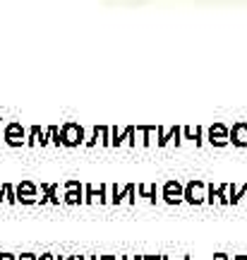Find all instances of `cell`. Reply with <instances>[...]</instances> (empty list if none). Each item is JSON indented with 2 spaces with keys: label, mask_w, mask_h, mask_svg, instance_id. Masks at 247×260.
Returning a JSON list of instances; mask_svg holds the SVG:
<instances>
[{
  "label": "cell",
  "mask_w": 247,
  "mask_h": 260,
  "mask_svg": "<svg viewBox=\"0 0 247 260\" xmlns=\"http://www.w3.org/2000/svg\"><path fill=\"white\" fill-rule=\"evenodd\" d=\"M161 198H163V203H168V205L185 203V186L178 178H168L163 183V188H161Z\"/></svg>",
  "instance_id": "obj_1"
},
{
  "label": "cell",
  "mask_w": 247,
  "mask_h": 260,
  "mask_svg": "<svg viewBox=\"0 0 247 260\" xmlns=\"http://www.w3.org/2000/svg\"><path fill=\"white\" fill-rule=\"evenodd\" d=\"M185 203L187 205L207 203V183L201 178H192L190 183H185Z\"/></svg>",
  "instance_id": "obj_2"
},
{
  "label": "cell",
  "mask_w": 247,
  "mask_h": 260,
  "mask_svg": "<svg viewBox=\"0 0 247 260\" xmlns=\"http://www.w3.org/2000/svg\"><path fill=\"white\" fill-rule=\"evenodd\" d=\"M15 190H17V203L19 205H36L38 203V186L34 183V181H19L17 186H15Z\"/></svg>",
  "instance_id": "obj_3"
},
{
  "label": "cell",
  "mask_w": 247,
  "mask_h": 260,
  "mask_svg": "<svg viewBox=\"0 0 247 260\" xmlns=\"http://www.w3.org/2000/svg\"><path fill=\"white\" fill-rule=\"evenodd\" d=\"M65 195H63V203L65 205H84V186L72 178V181H65Z\"/></svg>",
  "instance_id": "obj_4"
},
{
  "label": "cell",
  "mask_w": 247,
  "mask_h": 260,
  "mask_svg": "<svg viewBox=\"0 0 247 260\" xmlns=\"http://www.w3.org/2000/svg\"><path fill=\"white\" fill-rule=\"evenodd\" d=\"M60 138H63V145L65 147H77L84 142V130L74 123H67L63 130H60Z\"/></svg>",
  "instance_id": "obj_5"
},
{
  "label": "cell",
  "mask_w": 247,
  "mask_h": 260,
  "mask_svg": "<svg viewBox=\"0 0 247 260\" xmlns=\"http://www.w3.org/2000/svg\"><path fill=\"white\" fill-rule=\"evenodd\" d=\"M207 203L214 205H230V183H223V186L214 188V186H207Z\"/></svg>",
  "instance_id": "obj_6"
},
{
  "label": "cell",
  "mask_w": 247,
  "mask_h": 260,
  "mask_svg": "<svg viewBox=\"0 0 247 260\" xmlns=\"http://www.w3.org/2000/svg\"><path fill=\"white\" fill-rule=\"evenodd\" d=\"M92 203H101L106 205L110 203V195H108V186H99V190L94 186H84V205H92Z\"/></svg>",
  "instance_id": "obj_7"
},
{
  "label": "cell",
  "mask_w": 247,
  "mask_h": 260,
  "mask_svg": "<svg viewBox=\"0 0 247 260\" xmlns=\"http://www.w3.org/2000/svg\"><path fill=\"white\" fill-rule=\"evenodd\" d=\"M135 193H137L135 183H128L122 190H118V186H113L110 188V205H120V203H125V200L130 205H135Z\"/></svg>",
  "instance_id": "obj_8"
},
{
  "label": "cell",
  "mask_w": 247,
  "mask_h": 260,
  "mask_svg": "<svg viewBox=\"0 0 247 260\" xmlns=\"http://www.w3.org/2000/svg\"><path fill=\"white\" fill-rule=\"evenodd\" d=\"M58 190H60V186L58 183H41V198H38V203L41 205H60V198H58Z\"/></svg>",
  "instance_id": "obj_9"
},
{
  "label": "cell",
  "mask_w": 247,
  "mask_h": 260,
  "mask_svg": "<svg viewBox=\"0 0 247 260\" xmlns=\"http://www.w3.org/2000/svg\"><path fill=\"white\" fill-rule=\"evenodd\" d=\"M5 142H8L10 147H22V142H24V130H22V125L10 123L8 130H5Z\"/></svg>",
  "instance_id": "obj_10"
},
{
  "label": "cell",
  "mask_w": 247,
  "mask_h": 260,
  "mask_svg": "<svg viewBox=\"0 0 247 260\" xmlns=\"http://www.w3.org/2000/svg\"><path fill=\"white\" fill-rule=\"evenodd\" d=\"M209 142L211 145H216V147H223L228 140H226V128H221V125H216V128H211L209 133Z\"/></svg>",
  "instance_id": "obj_11"
},
{
  "label": "cell",
  "mask_w": 247,
  "mask_h": 260,
  "mask_svg": "<svg viewBox=\"0 0 247 260\" xmlns=\"http://www.w3.org/2000/svg\"><path fill=\"white\" fill-rule=\"evenodd\" d=\"M137 193L142 195V198H147L149 203H156V183H139L137 186Z\"/></svg>",
  "instance_id": "obj_12"
},
{
  "label": "cell",
  "mask_w": 247,
  "mask_h": 260,
  "mask_svg": "<svg viewBox=\"0 0 247 260\" xmlns=\"http://www.w3.org/2000/svg\"><path fill=\"white\" fill-rule=\"evenodd\" d=\"M233 145H238V147L247 145V125H235V130H233Z\"/></svg>",
  "instance_id": "obj_13"
},
{
  "label": "cell",
  "mask_w": 247,
  "mask_h": 260,
  "mask_svg": "<svg viewBox=\"0 0 247 260\" xmlns=\"http://www.w3.org/2000/svg\"><path fill=\"white\" fill-rule=\"evenodd\" d=\"M242 198L247 200V183L240 186V190H235V186H230V205H238Z\"/></svg>",
  "instance_id": "obj_14"
},
{
  "label": "cell",
  "mask_w": 247,
  "mask_h": 260,
  "mask_svg": "<svg viewBox=\"0 0 247 260\" xmlns=\"http://www.w3.org/2000/svg\"><path fill=\"white\" fill-rule=\"evenodd\" d=\"M3 193H5V203L8 205H17V190L12 183H3Z\"/></svg>",
  "instance_id": "obj_15"
},
{
  "label": "cell",
  "mask_w": 247,
  "mask_h": 260,
  "mask_svg": "<svg viewBox=\"0 0 247 260\" xmlns=\"http://www.w3.org/2000/svg\"><path fill=\"white\" fill-rule=\"evenodd\" d=\"M99 133H101V142H103V145H110V130L108 128H99Z\"/></svg>",
  "instance_id": "obj_16"
},
{
  "label": "cell",
  "mask_w": 247,
  "mask_h": 260,
  "mask_svg": "<svg viewBox=\"0 0 247 260\" xmlns=\"http://www.w3.org/2000/svg\"><path fill=\"white\" fill-rule=\"evenodd\" d=\"M17 260H38V255L36 253H19Z\"/></svg>",
  "instance_id": "obj_17"
},
{
  "label": "cell",
  "mask_w": 247,
  "mask_h": 260,
  "mask_svg": "<svg viewBox=\"0 0 247 260\" xmlns=\"http://www.w3.org/2000/svg\"><path fill=\"white\" fill-rule=\"evenodd\" d=\"M0 260H17L15 253H0Z\"/></svg>",
  "instance_id": "obj_18"
},
{
  "label": "cell",
  "mask_w": 247,
  "mask_h": 260,
  "mask_svg": "<svg viewBox=\"0 0 247 260\" xmlns=\"http://www.w3.org/2000/svg\"><path fill=\"white\" fill-rule=\"evenodd\" d=\"M38 260H58V255H53V253H44V255H38Z\"/></svg>",
  "instance_id": "obj_19"
},
{
  "label": "cell",
  "mask_w": 247,
  "mask_h": 260,
  "mask_svg": "<svg viewBox=\"0 0 247 260\" xmlns=\"http://www.w3.org/2000/svg\"><path fill=\"white\" fill-rule=\"evenodd\" d=\"M122 260H144V255H125Z\"/></svg>",
  "instance_id": "obj_20"
},
{
  "label": "cell",
  "mask_w": 247,
  "mask_h": 260,
  "mask_svg": "<svg viewBox=\"0 0 247 260\" xmlns=\"http://www.w3.org/2000/svg\"><path fill=\"white\" fill-rule=\"evenodd\" d=\"M214 260H228V255H226V253H216V255H214Z\"/></svg>",
  "instance_id": "obj_21"
},
{
  "label": "cell",
  "mask_w": 247,
  "mask_h": 260,
  "mask_svg": "<svg viewBox=\"0 0 247 260\" xmlns=\"http://www.w3.org/2000/svg\"><path fill=\"white\" fill-rule=\"evenodd\" d=\"M144 260H163V255H144Z\"/></svg>",
  "instance_id": "obj_22"
},
{
  "label": "cell",
  "mask_w": 247,
  "mask_h": 260,
  "mask_svg": "<svg viewBox=\"0 0 247 260\" xmlns=\"http://www.w3.org/2000/svg\"><path fill=\"white\" fill-rule=\"evenodd\" d=\"M79 260H99V255H89V258H84V255H79Z\"/></svg>",
  "instance_id": "obj_23"
},
{
  "label": "cell",
  "mask_w": 247,
  "mask_h": 260,
  "mask_svg": "<svg viewBox=\"0 0 247 260\" xmlns=\"http://www.w3.org/2000/svg\"><path fill=\"white\" fill-rule=\"evenodd\" d=\"M3 200H5V193H3V188H0V205H3Z\"/></svg>",
  "instance_id": "obj_24"
},
{
  "label": "cell",
  "mask_w": 247,
  "mask_h": 260,
  "mask_svg": "<svg viewBox=\"0 0 247 260\" xmlns=\"http://www.w3.org/2000/svg\"><path fill=\"white\" fill-rule=\"evenodd\" d=\"M163 260H178V258H173V255H163Z\"/></svg>",
  "instance_id": "obj_25"
}]
</instances>
